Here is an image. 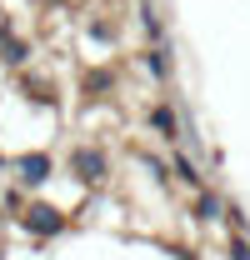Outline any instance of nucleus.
Here are the masks:
<instances>
[{
    "label": "nucleus",
    "instance_id": "1",
    "mask_svg": "<svg viewBox=\"0 0 250 260\" xmlns=\"http://www.w3.org/2000/svg\"><path fill=\"white\" fill-rule=\"evenodd\" d=\"M70 170H75V180H85V185H105L110 155H105L100 145H75V150H70Z\"/></svg>",
    "mask_w": 250,
    "mask_h": 260
},
{
    "label": "nucleus",
    "instance_id": "2",
    "mask_svg": "<svg viewBox=\"0 0 250 260\" xmlns=\"http://www.w3.org/2000/svg\"><path fill=\"white\" fill-rule=\"evenodd\" d=\"M20 225L30 230V235H40V240H50V235H60L70 220H65V210H55V205H45V200H30V205L20 210Z\"/></svg>",
    "mask_w": 250,
    "mask_h": 260
},
{
    "label": "nucleus",
    "instance_id": "3",
    "mask_svg": "<svg viewBox=\"0 0 250 260\" xmlns=\"http://www.w3.org/2000/svg\"><path fill=\"white\" fill-rule=\"evenodd\" d=\"M10 170H15V185H20V190H40V185L55 175V160H50L45 150H25Z\"/></svg>",
    "mask_w": 250,
    "mask_h": 260
},
{
    "label": "nucleus",
    "instance_id": "4",
    "mask_svg": "<svg viewBox=\"0 0 250 260\" xmlns=\"http://www.w3.org/2000/svg\"><path fill=\"white\" fill-rule=\"evenodd\" d=\"M145 120H150V130H155L160 140H180V135H185V120L175 115V105H170V100L150 105V115H145Z\"/></svg>",
    "mask_w": 250,
    "mask_h": 260
},
{
    "label": "nucleus",
    "instance_id": "5",
    "mask_svg": "<svg viewBox=\"0 0 250 260\" xmlns=\"http://www.w3.org/2000/svg\"><path fill=\"white\" fill-rule=\"evenodd\" d=\"M190 215H195L200 225H220V220H225V200H220L210 185H200V190H195V205H190Z\"/></svg>",
    "mask_w": 250,
    "mask_h": 260
},
{
    "label": "nucleus",
    "instance_id": "6",
    "mask_svg": "<svg viewBox=\"0 0 250 260\" xmlns=\"http://www.w3.org/2000/svg\"><path fill=\"white\" fill-rule=\"evenodd\" d=\"M145 70L155 75L160 85L175 75V55H170V45H165V40H150V50H145Z\"/></svg>",
    "mask_w": 250,
    "mask_h": 260
},
{
    "label": "nucleus",
    "instance_id": "7",
    "mask_svg": "<svg viewBox=\"0 0 250 260\" xmlns=\"http://www.w3.org/2000/svg\"><path fill=\"white\" fill-rule=\"evenodd\" d=\"M0 65H10V70H25V65H30V45H25L15 30L0 40Z\"/></svg>",
    "mask_w": 250,
    "mask_h": 260
},
{
    "label": "nucleus",
    "instance_id": "8",
    "mask_svg": "<svg viewBox=\"0 0 250 260\" xmlns=\"http://www.w3.org/2000/svg\"><path fill=\"white\" fill-rule=\"evenodd\" d=\"M175 175H180V185H190V190L205 185V170L195 160V150H175Z\"/></svg>",
    "mask_w": 250,
    "mask_h": 260
},
{
    "label": "nucleus",
    "instance_id": "9",
    "mask_svg": "<svg viewBox=\"0 0 250 260\" xmlns=\"http://www.w3.org/2000/svg\"><path fill=\"white\" fill-rule=\"evenodd\" d=\"M140 30L150 35V40H165V25H160V15H155L150 0H140Z\"/></svg>",
    "mask_w": 250,
    "mask_h": 260
},
{
    "label": "nucleus",
    "instance_id": "10",
    "mask_svg": "<svg viewBox=\"0 0 250 260\" xmlns=\"http://www.w3.org/2000/svg\"><path fill=\"white\" fill-rule=\"evenodd\" d=\"M15 30V25H10V15H5V10H0V40H5V35Z\"/></svg>",
    "mask_w": 250,
    "mask_h": 260
},
{
    "label": "nucleus",
    "instance_id": "11",
    "mask_svg": "<svg viewBox=\"0 0 250 260\" xmlns=\"http://www.w3.org/2000/svg\"><path fill=\"white\" fill-rule=\"evenodd\" d=\"M10 165H15V160H5V155H0V175H5V170H10Z\"/></svg>",
    "mask_w": 250,
    "mask_h": 260
}]
</instances>
